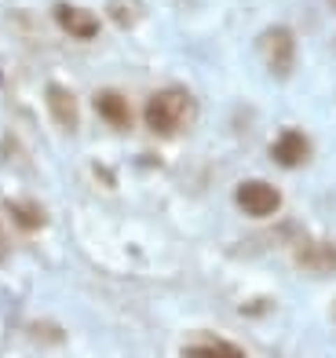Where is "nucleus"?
Returning a JSON list of instances; mask_svg holds the SVG:
<instances>
[{"label":"nucleus","instance_id":"obj_10","mask_svg":"<svg viewBox=\"0 0 336 358\" xmlns=\"http://www.w3.org/2000/svg\"><path fill=\"white\" fill-rule=\"evenodd\" d=\"M8 216L22 227V231H41V227L48 223L44 208L34 205V201H8Z\"/></svg>","mask_w":336,"mask_h":358},{"label":"nucleus","instance_id":"obj_1","mask_svg":"<svg viewBox=\"0 0 336 358\" xmlns=\"http://www.w3.org/2000/svg\"><path fill=\"white\" fill-rule=\"evenodd\" d=\"M143 117H147V128L154 136H175L194 117V99L183 88H165V92H157L147 99Z\"/></svg>","mask_w":336,"mask_h":358},{"label":"nucleus","instance_id":"obj_15","mask_svg":"<svg viewBox=\"0 0 336 358\" xmlns=\"http://www.w3.org/2000/svg\"><path fill=\"white\" fill-rule=\"evenodd\" d=\"M333 318H336V303H333Z\"/></svg>","mask_w":336,"mask_h":358},{"label":"nucleus","instance_id":"obj_6","mask_svg":"<svg viewBox=\"0 0 336 358\" xmlns=\"http://www.w3.org/2000/svg\"><path fill=\"white\" fill-rule=\"evenodd\" d=\"M270 157H275L282 169H300L303 161L311 157V139L303 132H282L275 139V146H270Z\"/></svg>","mask_w":336,"mask_h":358},{"label":"nucleus","instance_id":"obj_5","mask_svg":"<svg viewBox=\"0 0 336 358\" xmlns=\"http://www.w3.org/2000/svg\"><path fill=\"white\" fill-rule=\"evenodd\" d=\"M52 15H55L62 34H70L77 41H92L95 34H99V19H95L92 11H85V8H77V4H55Z\"/></svg>","mask_w":336,"mask_h":358},{"label":"nucleus","instance_id":"obj_8","mask_svg":"<svg viewBox=\"0 0 336 358\" xmlns=\"http://www.w3.org/2000/svg\"><path fill=\"white\" fill-rule=\"evenodd\" d=\"M95 110H99V117L110 124V128H117V132H124V128H132V110H128V99L121 92H99L95 95Z\"/></svg>","mask_w":336,"mask_h":358},{"label":"nucleus","instance_id":"obj_2","mask_svg":"<svg viewBox=\"0 0 336 358\" xmlns=\"http://www.w3.org/2000/svg\"><path fill=\"white\" fill-rule=\"evenodd\" d=\"M260 55H263V66L278 80H289L296 70V37L285 26H270L260 37Z\"/></svg>","mask_w":336,"mask_h":358},{"label":"nucleus","instance_id":"obj_11","mask_svg":"<svg viewBox=\"0 0 336 358\" xmlns=\"http://www.w3.org/2000/svg\"><path fill=\"white\" fill-rule=\"evenodd\" d=\"M106 15L114 19L117 26H136L139 19H143V0H110L106 4Z\"/></svg>","mask_w":336,"mask_h":358},{"label":"nucleus","instance_id":"obj_7","mask_svg":"<svg viewBox=\"0 0 336 358\" xmlns=\"http://www.w3.org/2000/svg\"><path fill=\"white\" fill-rule=\"evenodd\" d=\"M48 110H52V121L62 128V132H77V124H81V110H77L73 92L52 85V88H48Z\"/></svg>","mask_w":336,"mask_h":358},{"label":"nucleus","instance_id":"obj_13","mask_svg":"<svg viewBox=\"0 0 336 358\" xmlns=\"http://www.w3.org/2000/svg\"><path fill=\"white\" fill-rule=\"evenodd\" d=\"M4 256H8V234H4V227H0V264H4Z\"/></svg>","mask_w":336,"mask_h":358},{"label":"nucleus","instance_id":"obj_14","mask_svg":"<svg viewBox=\"0 0 336 358\" xmlns=\"http://www.w3.org/2000/svg\"><path fill=\"white\" fill-rule=\"evenodd\" d=\"M329 8H333V11H336V0H329Z\"/></svg>","mask_w":336,"mask_h":358},{"label":"nucleus","instance_id":"obj_3","mask_svg":"<svg viewBox=\"0 0 336 358\" xmlns=\"http://www.w3.org/2000/svg\"><path fill=\"white\" fill-rule=\"evenodd\" d=\"M234 198H238V208H242L245 216H252V220H267V216H275L282 208L278 187L263 183V179H245V183H238Z\"/></svg>","mask_w":336,"mask_h":358},{"label":"nucleus","instance_id":"obj_12","mask_svg":"<svg viewBox=\"0 0 336 358\" xmlns=\"http://www.w3.org/2000/svg\"><path fill=\"white\" fill-rule=\"evenodd\" d=\"M29 336L41 340V348H62V329L59 325H48V322H37V325H29Z\"/></svg>","mask_w":336,"mask_h":358},{"label":"nucleus","instance_id":"obj_9","mask_svg":"<svg viewBox=\"0 0 336 358\" xmlns=\"http://www.w3.org/2000/svg\"><path fill=\"white\" fill-rule=\"evenodd\" d=\"M183 355H216V358H242L245 351L231 344V340H219V336H190L183 344Z\"/></svg>","mask_w":336,"mask_h":358},{"label":"nucleus","instance_id":"obj_4","mask_svg":"<svg viewBox=\"0 0 336 358\" xmlns=\"http://www.w3.org/2000/svg\"><path fill=\"white\" fill-rule=\"evenodd\" d=\"M293 259H296L300 271L336 274V241H314V238H307V241H300V245H296Z\"/></svg>","mask_w":336,"mask_h":358}]
</instances>
